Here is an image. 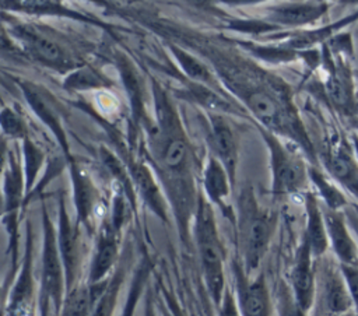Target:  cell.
<instances>
[{
    "label": "cell",
    "mask_w": 358,
    "mask_h": 316,
    "mask_svg": "<svg viewBox=\"0 0 358 316\" xmlns=\"http://www.w3.org/2000/svg\"><path fill=\"white\" fill-rule=\"evenodd\" d=\"M320 267L316 270V313L344 315L354 310L352 298L344 278L340 261L327 259L324 254Z\"/></svg>",
    "instance_id": "obj_1"
},
{
    "label": "cell",
    "mask_w": 358,
    "mask_h": 316,
    "mask_svg": "<svg viewBox=\"0 0 358 316\" xmlns=\"http://www.w3.org/2000/svg\"><path fill=\"white\" fill-rule=\"evenodd\" d=\"M197 243L203 260L206 282L208 291L215 302H220L222 287H224V273H222V250L218 240L214 217L210 207L203 203L199 210L197 218Z\"/></svg>",
    "instance_id": "obj_2"
},
{
    "label": "cell",
    "mask_w": 358,
    "mask_h": 316,
    "mask_svg": "<svg viewBox=\"0 0 358 316\" xmlns=\"http://www.w3.org/2000/svg\"><path fill=\"white\" fill-rule=\"evenodd\" d=\"M267 143L271 151L274 192L289 194L303 189L309 179V166H305L302 158L278 143L275 137L270 136Z\"/></svg>",
    "instance_id": "obj_3"
},
{
    "label": "cell",
    "mask_w": 358,
    "mask_h": 316,
    "mask_svg": "<svg viewBox=\"0 0 358 316\" xmlns=\"http://www.w3.org/2000/svg\"><path fill=\"white\" fill-rule=\"evenodd\" d=\"M313 254L308 239L303 235L302 243L298 249L296 259L292 267L291 280L295 294V302L301 312H308L315 303L316 292V270L312 263Z\"/></svg>",
    "instance_id": "obj_4"
},
{
    "label": "cell",
    "mask_w": 358,
    "mask_h": 316,
    "mask_svg": "<svg viewBox=\"0 0 358 316\" xmlns=\"http://www.w3.org/2000/svg\"><path fill=\"white\" fill-rule=\"evenodd\" d=\"M324 224L329 236V245L334 257L340 263L358 261V245L347 221L344 210H333L324 206Z\"/></svg>",
    "instance_id": "obj_5"
},
{
    "label": "cell",
    "mask_w": 358,
    "mask_h": 316,
    "mask_svg": "<svg viewBox=\"0 0 358 316\" xmlns=\"http://www.w3.org/2000/svg\"><path fill=\"white\" fill-rule=\"evenodd\" d=\"M45 250H43V302L45 299H52L56 309H59L62 302V254L60 249L56 245L55 231L52 224L49 222L48 217L45 218Z\"/></svg>",
    "instance_id": "obj_6"
},
{
    "label": "cell",
    "mask_w": 358,
    "mask_h": 316,
    "mask_svg": "<svg viewBox=\"0 0 358 316\" xmlns=\"http://www.w3.org/2000/svg\"><path fill=\"white\" fill-rule=\"evenodd\" d=\"M327 10H329V3L324 0L288 3L277 7L273 11L271 18L284 25L302 27V25L316 22L327 13Z\"/></svg>",
    "instance_id": "obj_7"
},
{
    "label": "cell",
    "mask_w": 358,
    "mask_h": 316,
    "mask_svg": "<svg viewBox=\"0 0 358 316\" xmlns=\"http://www.w3.org/2000/svg\"><path fill=\"white\" fill-rule=\"evenodd\" d=\"M306 208V231L305 238L309 242L313 257L323 256L329 249V236L324 224L323 210L319 206L317 197L313 193H306L305 196Z\"/></svg>",
    "instance_id": "obj_8"
},
{
    "label": "cell",
    "mask_w": 358,
    "mask_h": 316,
    "mask_svg": "<svg viewBox=\"0 0 358 316\" xmlns=\"http://www.w3.org/2000/svg\"><path fill=\"white\" fill-rule=\"evenodd\" d=\"M271 229L273 222L267 215L255 214L250 218L246 240V263L249 270H255L259 266L267 249Z\"/></svg>",
    "instance_id": "obj_9"
},
{
    "label": "cell",
    "mask_w": 358,
    "mask_h": 316,
    "mask_svg": "<svg viewBox=\"0 0 358 316\" xmlns=\"http://www.w3.org/2000/svg\"><path fill=\"white\" fill-rule=\"evenodd\" d=\"M22 38L29 50L42 62L52 66H64L69 63L66 53L50 38L32 29H24Z\"/></svg>",
    "instance_id": "obj_10"
},
{
    "label": "cell",
    "mask_w": 358,
    "mask_h": 316,
    "mask_svg": "<svg viewBox=\"0 0 358 316\" xmlns=\"http://www.w3.org/2000/svg\"><path fill=\"white\" fill-rule=\"evenodd\" d=\"M308 172H309L310 182L316 187L326 207L333 210H344L347 206H350L348 199L344 194V192L340 189V183L337 180L329 179V176L324 175L315 165L309 166Z\"/></svg>",
    "instance_id": "obj_11"
},
{
    "label": "cell",
    "mask_w": 358,
    "mask_h": 316,
    "mask_svg": "<svg viewBox=\"0 0 358 316\" xmlns=\"http://www.w3.org/2000/svg\"><path fill=\"white\" fill-rule=\"evenodd\" d=\"M77 239H76V234L70 225V221L66 215L63 203L60 204V228H59V249H60V254H62V260H63V266L66 268V274H67V282L71 284L76 268H77V260H78V254H77Z\"/></svg>",
    "instance_id": "obj_12"
},
{
    "label": "cell",
    "mask_w": 358,
    "mask_h": 316,
    "mask_svg": "<svg viewBox=\"0 0 358 316\" xmlns=\"http://www.w3.org/2000/svg\"><path fill=\"white\" fill-rule=\"evenodd\" d=\"M213 143L214 147L227 168L229 176L234 175V166H235V158H236V147H235V138L234 133L229 129V126L222 120L221 117L213 119Z\"/></svg>",
    "instance_id": "obj_13"
},
{
    "label": "cell",
    "mask_w": 358,
    "mask_h": 316,
    "mask_svg": "<svg viewBox=\"0 0 358 316\" xmlns=\"http://www.w3.org/2000/svg\"><path fill=\"white\" fill-rule=\"evenodd\" d=\"M116 240L112 235V232H105L101 236V240L98 243L96 252H95V257L92 261V267H91V281H99L101 278H103V275L109 271V268L112 267L115 259H116Z\"/></svg>",
    "instance_id": "obj_14"
},
{
    "label": "cell",
    "mask_w": 358,
    "mask_h": 316,
    "mask_svg": "<svg viewBox=\"0 0 358 316\" xmlns=\"http://www.w3.org/2000/svg\"><path fill=\"white\" fill-rule=\"evenodd\" d=\"M227 168L217 159H210L204 172V187L208 197L214 203H221L228 194V178Z\"/></svg>",
    "instance_id": "obj_15"
},
{
    "label": "cell",
    "mask_w": 358,
    "mask_h": 316,
    "mask_svg": "<svg viewBox=\"0 0 358 316\" xmlns=\"http://www.w3.org/2000/svg\"><path fill=\"white\" fill-rule=\"evenodd\" d=\"M134 176H136V182H137V186H138V190H140L143 199L154 210V213H157L159 217L164 218L165 217V203H164L159 189H158L152 175L150 173V171L145 166L140 165L136 168Z\"/></svg>",
    "instance_id": "obj_16"
},
{
    "label": "cell",
    "mask_w": 358,
    "mask_h": 316,
    "mask_svg": "<svg viewBox=\"0 0 358 316\" xmlns=\"http://www.w3.org/2000/svg\"><path fill=\"white\" fill-rule=\"evenodd\" d=\"M268 310V295L263 277H259L246 291L243 299V312L250 316L266 315Z\"/></svg>",
    "instance_id": "obj_17"
},
{
    "label": "cell",
    "mask_w": 358,
    "mask_h": 316,
    "mask_svg": "<svg viewBox=\"0 0 358 316\" xmlns=\"http://www.w3.org/2000/svg\"><path fill=\"white\" fill-rule=\"evenodd\" d=\"M27 94V99L31 103L34 112L43 120V123H46L52 131H55V134H57V138L60 140L62 145L66 147V140H64V133L59 124V120L56 119V116L53 115V112L49 109V106L46 105V102H43V99L32 89H25Z\"/></svg>",
    "instance_id": "obj_18"
},
{
    "label": "cell",
    "mask_w": 358,
    "mask_h": 316,
    "mask_svg": "<svg viewBox=\"0 0 358 316\" xmlns=\"http://www.w3.org/2000/svg\"><path fill=\"white\" fill-rule=\"evenodd\" d=\"M73 180H74V194H76V206L78 210V215L81 220H85L91 213L92 190H91L90 182L77 169H73Z\"/></svg>",
    "instance_id": "obj_19"
},
{
    "label": "cell",
    "mask_w": 358,
    "mask_h": 316,
    "mask_svg": "<svg viewBox=\"0 0 358 316\" xmlns=\"http://www.w3.org/2000/svg\"><path fill=\"white\" fill-rule=\"evenodd\" d=\"M92 303L91 289L88 288H78L70 294L66 301L64 313L67 315H87L90 312Z\"/></svg>",
    "instance_id": "obj_20"
},
{
    "label": "cell",
    "mask_w": 358,
    "mask_h": 316,
    "mask_svg": "<svg viewBox=\"0 0 358 316\" xmlns=\"http://www.w3.org/2000/svg\"><path fill=\"white\" fill-rule=\"evenodd\" d=\"M344 278L347 281L350 295L354 303V312L358 315V261L354 263H340Z\"/></svg>",
    "instance_id": "obj_21"
},
{
    "label": "cell",
    "mask_w": 358,
    "mask_h": 316,
    "mask_svg": "<svg viewBox=\"0 0 358 316\" xmlns=\"http://www.w3.org/2000/svg\"><path fill=\"white\" fill-rule=\"evenodd\" d=\"M6 193H7V207H14L21 196V178L15 165H11L8 176L6 179Z\"/></svg>",
    "instance_id": "obj_22"
},
{
    "label": "cell",
    "mask_w": 358,
    "mask_h": 316,
    "mask_svg": "<svg viewBox=\"0 0 358 316\" xmlns=\"http://www.w3.org/2000/svg\"><path fill=\"white\" fill-rule=\"evenodd\" d=\"M176 57L178 60L180 62L183 70L193 78H197V80H207L208 78V73L206 70V67L203 64H200L196 59L187 56L186 53L183 52H176Z\"/></svg>",
    "instance_id": "obj_23"
},
{
    "label": "cell",
    "mask_w": 358,
    "mask_h": 316,
    "mask_svg": "<svg viewBox=\"0 0 358 316\" xmlns=\"http://www.w3.org/2000/svg\"><path fill=\"white\" fill-rule=\"evenodd\" d=\"M1 126L4 133L11 137H21L24 134V124L11 109H4L1 112Z\"/></svg>",
    "instance_id": "obj_24"
},
{
    "label": "cell",
    "mask_w": 358,
    "mask_h": 316,
    "mask_svg": "<svg viewBox=\"0 0 358 316\" xmlns=\"http://www.w3.org/2000/svg\"><path fill=\"white\" fill-rule=\"evenodd\" d=\"M25 159H27V176H28V187L32 183V179L36 175L38 168L41 166V161H42V154L38 151V148L31 144L29 141H25Z\"/></svg>",
    "instance_id": "obj_25"
},
{
    "label": "cell",
    "mask_w": 358,
    "mask_h": 316,
    "mask_svg": "<svg viewBox=\"0 0 358 316\" xmlns=\"http://www.w3.org/2000/svg\"><path fill=\"white\" fill-rule=\"evenodd\" d=\"M344 213H345L347 221H348V224L351 227V231H352V234H354V236L357 239V245H358V211L354 207L347 206L344 208Z\"/></svg>",
    "instance_id": "obj_26"
},
{
    "label": "cell",
    "mask_w": 358,
    "mask_h": 316,
    "mask_svg": "<svg viewBox=\"0 0 358 316\" xmlns=\"http://www.w3.org/2000/svg\"><path fill=\"white\" fill-rule=\"evenodd\" d=\"M25 6L32 8H49L53 6V0H21Z\"/></svg>",
    "instance_id": "obj_27"
},
{
    "label": "cell",
    "mask_w": 358,
    "mask_h": 316,
    "mask_svg": "<svg viewBox=\"0 0 358 316\" xmlns=\"http://www.w3.org/2000/svg\"><path fill=\"white\" fill-rule=\"evenodd\" d=\"M351 145H352L354 155H355V158L358 161V131L352 133V136H351Z\"/></svg>",
    "instance_id": "obj_28"
},
{
    "label": "cell",
    "mask_w": 358,
    "mask_h": 316,
    "mask_svg": "<svg viewBox=\"0 0 358 316\" xmlns=\"http://www.w3.org/2000/svg\"><path fill=\"white\" fill-rule=\"evenodd\" d=\"M189 1H192V3H197V4H203V3H206L207 0H189Z\"/></svg>",
    "instance_id": "obj_29"
},
{
    "label": "cell",
    "mask_w": 358,
    "mask_h": 316,
    "mask_svg": "<svg viewBox=\"0 0 358 316\" xmlns=\"http://www.w3.org/2000/svg\"><path fill=\"white\" fill-rule=\"evenodd\" d=\"M344 3H347V4H352V3H358V0H343Z\"/></svg>",
    "instance_id": "obj_30"
},
{
    "label": "cell",
    "mask_w": 358,
    "mask_h": 316,
    "mask_svg": "<svg viewBox=\"0 0 358 316\" xmlns=\"http://www.w3.org/2000/svg\"><path fill=\"white\" fill-rule=\"evenodd\" d=\"M357 76H358V74H357Z\"/></svg>",
    "instance_id": "obj_31"
}]
</instances>
